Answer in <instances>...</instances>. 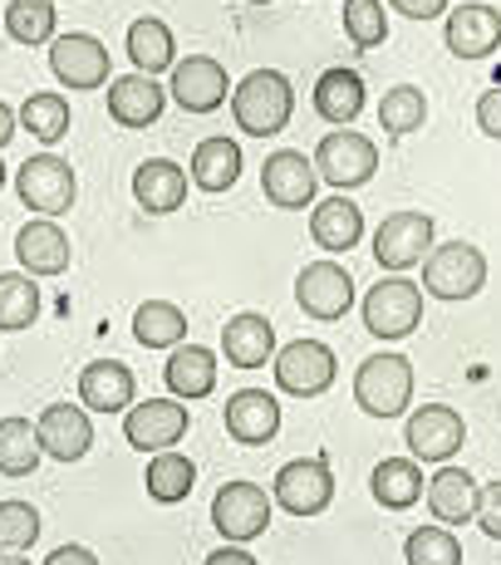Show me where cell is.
<instances>
[{"mask_svg":"<svg viewBox=\"0 0 501 565\" xmlns=\"http://www.w3.org/2000/svg\"><path fill=\"white\" fill-rule=\"evenodd\" d=\"M290 114H296V89L280 70H250L232 89V118L250 138H276L286 134Z\"/></svg>","mask_w":501,"mask_h":565,"instance_id":"obj_1","label":"cell"},{"mask_svg":"<svg viewBox=\"0 0 501 565\" xmlns=\"http://www.w3.org/2000/svg\"><path fill=\"white\" fill-rule=\"evenodd\" d=\"M354 404L364 408L369 418H398V413H408V404H413V364L394 350L369 354V360L354 369Z\"/></svg>","mask_w":501,"mask_h":565,"instance_id":"obj_2","label":"cell"},{"mask_svg":"<svg viewBox=\"0 0 501 565\" xmlns=\"http://www.w3.org/2000/svg\"><path fill=\"white\" fill-rule=\"evenodd\" d=\"M482 286H487V256L472 242L433 246L428 260H423V296L433 300L457 306V300H472Z\"/></svg>","mask_w":501,"mask_h":565,"instance_id":"obj_3","label":"cell"},{"mask_svg":"<svg viewBox=\"0 0 501 565\" xmlns=\"http://www.w3.org/2000/svg\"><path fill=\"white\" fill-rule=\"evenodd\" d=\"M359 310H364V330L374 334V340H384V344L408 340L423 324V286H413V280H403V276H388L369 290Z\"/></svg>","mask_w":501,"mask_h":565,"instance_id":"obj_4","label":"cell"},{"mask_svg":"<svg viewBox=\"0 0 501 565\" xmlns=\"http://www.w3.org/2000/svg\"><path fill=\"white\" fill-rule=\"evenodd\" d=\"M270 512H276V502L266 497V487L246 482V477L242 482H226L212 497V526L222 531L226 546H250L256 536H266Z\"/></svg>","mask_w":501,"mask_h":565,"instance_id":"obj_5","label":"cell"},{"mask_svg":"<svg viewBox=\"0 0 501 565\" xmlns=\"http://www.w3.org/2000/svg\"><path fill=\"white\" fill-rule=\"evenodd\" d=\"M15 192H20V202H25L30 212H40V216H50V222H60V216L74 206V198H79V182H74V168H70L64 158L35 153V158L20 162Z\"/></svg>","mask_w":501,"mask_h":565,"instance_id":"obj_6","label":"cell"},{"mask_svg":"<svg viewBox=\"0 0 501 565\" xmlns=\"http://www.w3.org/2000/svg\"><path fill=\"white\" fill-rule=\"evenodd\" d=\"M403 443H408L413 462L448 467L467 443V423H462V413L448 408V404H423V408L408 413V423H403Z\"/></svg>","mask_w":501,"mask_h":565,"instance_id":"obj_7","label":"cell"},{"mask_svg":"<svg viewBox=\"0 0 501 565\" xmlns=\"http://www.w3.org/2000/svg\"><path fill=\"white\" fill-rule=\"evenodd\" d=\"M315 172H320L330 188H340V192L364 188V182L379 172V148H374V138L354 134V128L324 134L320 148H315Z\"/></svg>","mask_w":501,"mask_h":565,"instance_id":"obj_8","label":"cell"},{"mask_svg":"<svg viewBox=\"0 0 501 565\" xmlns=\"http://www.w3.org/2000/svg\"><path fill=\"white\" fill-rule=\"evenodd\" d=\"M296 306L310 315V320H320V324L344 320L350 306H354V276L334 256L310 260V266L296 276Z\"/></svg>","mask_w":501,"mask_h":565,"instance_id":"obj_9","label":"cell"},{"mask_svg":"<svg viewBox=\"0 0 501 565\" xmlns=\"http://www.w3.org/2000/svg\"><path fill=\"white\" fill-rule=\"evenodd\" d=\"M270 502L286 507L290 516H320L334 502V472L330 458H296L276 472L270 482Z\"/></svg>","mask_w":501,"mask_h":565,"instance_id":"obj_10","label":"cell"},{"mask_svg":"<svg viewBox=\"0 0 501 565\" xmlns=\"http://www.w3.org/2000/svg\"><path fill=\"white\" fill-rule=\"evenodd\" d=\"M188 428H192V413L182 398H143V404H134L124 413V438H128V448H138V452L178 448V443L188 438Z\"/></svg>","mask_w":501,"mask_h":565,"instance_id":"obj_11","label":"cell"},{"mask_svg":"<svg viewBox=\"0 0 501 565\" xmlns=\"http://www.w3.org/2000/svg\"><path fill=\"white\" fill-rule=\"evenodd\" d=\"M433 252V216L428 212H394L379 222L374 232V260L384 270H394V276H403V270L423 266Z\"/></svg>","mask_w":501,"mask_h":565,"instance_id":"obj_12","label":"cell"},{"mask_svg":"<svg viewBox=\"0 0 501 565\" xmlns=\"http://www.w3.org/2000/svg\"><path fill=\"white\" fill-rule=\"evenodd\" d=\"M340 374V360H334L330 344L320 340H296L286 350H276V384L280 394H296V398H320L324 388L334 384Z\"/></svg>","mask_w":501,"mask_h":565,"instance_id":"obj_13","label":"cell"},{"mask_svg":"<svg viewBox=\"0 0 501 565\" xmlns=\"http://www.w3.org/2000/svg\"><path fill=\"white\" fill-rule=\"evenodd\" d=\"M50 74L64 89H104L108 84V45L89 30L54 35L50 45Z\"/></svg>","mask_w":501,"mask_h":565,"instance_id":"obj_14","label":"cell"},{"mask_svg":"<svg viewBox=\"0 0 501 565\" xmlns=\"http://www.w3.org/2000/svg\"><path fill=\"white\" fill-rule=\"evenodd\" d=\"M315 188H320V172H315V158L296 153V148H280L260 162V192H266L270 206L280 212H305L315 206Z\"/></svg>","mask_w":501,"mask_h":565,"instance_id":"obj_15","label":"cell"},{"mask_svg":"<svg viewBox=\"0 0 501 565\" xmlns=\"http://www.w3.org/2000/svg\"><path fill=\"white\" fill-rule=\"evenodd\" d=\"M168 94L188 108V114H216V108L232 99V84H226L222 60H212V54H188V60H178V70H172Z\"/></svg>","mask_w":501,"mask_h":565,"instance_id":"obj_16","label":"cell"},{"mask_svg":"<svg viewBox=\"0 0 501 565\" xmlns=\"http://www.w3.org/2000/svg\"><path fill=\"white\" fill-rule=\"evenodd\" d=\"M70 236H64L60 222H50V216H35V222H25L15 232V260L25 276L35 280H54L70 270Z\"/></svg>","mask_w":501,"mask_h":565,"instance_id":"obj_17","label":"cell"},{"mask_svg":"<svg viewBox=\"0 0 501 565\" xmlns=\"http://www.w3.org/2000/svg\"><path fill=\"white\" fill-rule=\"evenodd\" d=\"M443 40L457 60H487L501 50V10L482 6V0H462L443 25Z\"/></svg>","mask_w":501,"mask_h":565,"instance_id":"obj_18","label":"cell"},{"mask_svg":"<svg viewBox=\"0 0 501 565\" xmlns=\"http://www.w3.org/2000/svg\"><path fill=\"white\" fill-rule=\"evenodd\" d=\"M226 418V438H236L242 448H266L280 433V404L266 388H236L222 408Z\"/></svg>","mask_w":501,"mask_h":565,"instance_id":"obj_19","label":"cell"},{"mask_svg":"<svg viewBox=\"0 0 501 565\" xmlns=\"http://www.w3.org/2000/svg\"><path fill=\"white\" fill-rule=\"evenodd\" d=\"M35 433H40L45 458H54V462H79L84 452L94 448V423H89V408L84 404H50L40 413Z\"/></svg>","mask_w":501,"mask_h":565,"instance_id":"obj_20","label":"cell"},{"mask_svg":"<svg viewBox=\"0 0 501 565\" xmlns=\"http://www.w3.org/2000/svg\"><path fill=\"white\" fill-rule=\"evenodd\" d=\"M222 354L232 369H266L276 360V324L256 310L232 315L222 330Z\"/></svg>","mask_w":501,"mask_h":565,"instance_id":"obj_21","label":"cell"},{"mask_svg":"<svg viewBox=\"0 0 501 565\" xmlns=\"http://www.w3.org/2000/svg\"><path fill=\"white\" fill-rule=\"evenodd\" d=\"M162 104H168V89L148 74H124V79H108V118L124 128H148L162 118Z\"/></svg>","mask_w":501,"mask_h":565,"instance_id":"obj_22","label":"cell"},{"mask_svg":"<svg viewBox=\"0 0 501 565\" xmlns=\"http://www.w3.org/2000/svg\"><path fill=\"white\" fill-rule=\"evenodd\" d=\"M477 492H482V482H477L467 467H438L428 482V512L438 526H467V521L477 516Z\"/></svg>","mask_w":501,"mask_h":565,"instance_id":"obj_23","label":"cell"},{"mask_svg":"<svg viewBox=\"0 0 501 565\" xmlns=\"http://www.w3.org/2000/svg\"><path fill=\"white\" fill-rule=\"evenodd\" d=\"M138 398V379L118 360H94L79 374V404L89 413H128Z\"/></svg>","mask_w":501,"mask_h":565,"instance_id":"obj_24","label":"cell"},{"mask_svg":"<svg viewBox=\"0 0 501 565\" xmlns=\"http://www.w3.org/2000/svg\"><path fill=\"white\" fill-rule=\"evenodd\" d=\"M188 182H192L188 168H178L172 158H148L134 172V198L148 216H168L188 202Z\"/></svg>","mask_w":501,"mask_h":565,"instance_id":"obj_25","label":"cell"},{"mask_svg":"<svg viewBox=\"0 0 501 565\" xmlns=\"http://www.w3.org/2000/svg\"><path fill=\"white\" fill-rule=\"evenodd\" d=\"M310 236H315V246L320 252H354L359 242H364V212L344 198H324V202H315V212H310Z\"/></svg>","mask_w":501,"mask_h":565,"instance_id":"obj_26","label":"cell"},{"mask_svg":"<svg viewBox=\"0 0 501 565\" xmlns=\"http://www.w3.org/2000/svg\"><path fill=\"white\" fill-rule=\"evenodd\" d=\"M124 50H128V60H134V70L148 74V79L178 70V40H172V30L162 25L158 15H138L134 25H128Z\"/></svg>","mask_w":501,"mask_h":565,"instance_id":"obj_27","label":"cell"},{"mask_svg":"<svg viewBox=\"0 0 501 565\" xmlns=\"http://www.w3.org/2000/svg\"><path fill=\"white\" fill-rule=\"evenodd\" d=\"M162 379H168V394L192 404V398H206L216 388V354L206 344H178L162 364Z\"/></svg>","mask_w":501,"mask_h":565,"instance_id":"obj_28","label":"cell"},{"mask_svg":"<svg viewBox=\"0 0 501 565\" xmlns=\"http://www.w3.org/2000/svg\"><path fill=\"white\" fill-rule=\"evenodd\" d=\"M315 114L334 128H350L364 114V79H359V70H344V64L324 70L315 79Z\"/></svg>","mask_w":501,"mask_h":565,"instance_id":"obj_29","label":"cell"},{"mask_svg":"<svg viewBox=\"0 0 501 565\" xmlns=\"http://www.w3.org/2000/svg\"><path fill=\"white\" fill-rule=\"evenodd\" d=\"M188 178H192V188H202V192H232L236 178H242V143L226 134L202 138L198 153H192Z\"/></svg>","mask_w":501,"mask_h":565,"instance_id":"obj_30","label":"cell"},{"mask_svg":"<svg viewBox=\"0 0 501 565\" xmlns=\"http://www.w3.org/2000/svg\"><path fill=\"white\" fill-rule=\"evenodd\" d=\"M369 487H374V502L384 507V512H408V507H418L423 492H428L423 467L413 458H384L374 467V477H369Z\"/></svg>","mask_w":501,"mask_h":565,"instance_id":"obj_31","label":"cell"},{"mask_svg":"<svg viewBox=\"0 0 501 565\" xmlns=\"http://www.w3.org/2000/svg\"><path fill=\"white\" fill-rule=\"evenodd\" d=\"M143 487L152 502L162 507H178L192 497V487H198V462L188 458V452L168 448V452H152L148 458V472H143Z\"/></svg>","mask_w":501,"mask_h":565,"instance_id":"obj_32","label":"cell"},{"mask_svg":"<svg viewBox=\"0 0 501 565\" xmlns=\"http://www.w3.org/2000/svg\"><path fill=\"white\" fill-rule=\"evenodd\" d=\"M134 340L143 350H178L188 340V315L172 306V300H143L134 315Z\"/></svg>","mask_w":501,"mask_h":565,"instance_id":"obj_33","label":"cell"},{"mask_svg":"<svg viewBox=\"0 0 501 565\" xmlns=\"http://www.w3.org/2000/svg\"><path fill=\"white\" fill-rule=\"evenodd\" d=\"M45 458L30 418H0V477H30Z\"/></svg>","mask_w":501,"mask_h":565,"instance_id":"obj_34","label":"cell"},{"mask_svg":"<svg viewBox=\"0 0 501 565\" xmlns=\"http://www.w3.org/2000/svg\"><path fill=\"white\" fill-rule=\"evenodd\" d=\"M54 30H60L54 0H10L6 6V35L15 45H54Z\"/></svg>","mask_w":501,"mask_h":565,"instance_id":"obj_35","label":"cell"},{"mask_svg":"<svg viewBox=\"0 0 501 565\" xmlns=\"http://www.w3.org/2000/svg\"><path fill=\"white\" fill-rule=\"evenodd\" d=\"M40 320V286L25 270L0 276V330H30Z\"/></svg>","mask_w":501,"mask_h":565,"instance_id":"obj_36","label":"cell"},{"mask_svg":"<svg viewBox=\"0 0 501 565\" xmlns=\"http://www.w3.org/2000/svg\"><path fill=\"white\" fill-rule=\"evenodd\" d=\"M423 118H428V99H423L418 84H394V89L384 94V104H379V128H384L388 138L418 134Z\"/></svg>","mask_w":501,"mask_h":565,"instance_id":"obj_37","label":"cell"},{"mask_svg":"<svg viewBox=\"0 0 501 565\" xmlns=\"http://www.w3.org/2000/svg\"><path fill=\"white\" fill-rule=\"evenodd\" d=\"M20 124H25L30 138H40V143H60V138L70 134V99H64V94H30V99L20 104Z\"/></svg>","mask_w":501,"mask_h":565,"instance_id":"obj_38","label":"cell"},{"mask_svg":"<svg viewBox=\"0 0 501 565\" xmlns=\"http://www.w3.org/2000/svg\"><path fill=\"white\" fill-rule=\"evenodd\" d=\"M403 561L408 565H462V541L448 526H418L403 541Z\"/></svg>","mask_w":501,"mask_h":565,"instance_id":"obj_39","label":"cell"},{"mask_svg":"<svg viewBox=\"0 0 501 565\" xmlns=\"http://www.w3.org/2000/svg\"><path fill=\"white\" fill-rule=\"evenodd\" d=\"M344 35L354 50H379L388 40L384 0H344Z\"/></svg>","mask_w":501,"mask_h":565,"instance_id":"obj_40","label":"cell"},{"mask_svg":"<svg viewBox=\"0 0 501 565\" xmlns=\"http://www.w3.org/2000/svg\"><path fill=\"white\" fill-rule=\"evenodd\" d=\"M40 541V512L30 502H20V497H10V502H0V556H20V551H30Z\"/></svg>","mask_w":501,"mask_h":565,"instance_id":"obj_41","label":"cell"},{"mask_svg":"<svg viewBox=\"0 0 501 565\" xmlns=\"http://www.w3.org/2000/svg\"><path fill=\"white\" fill-rule=\"evenodd\" d=\"M472 521H477V526H482L492 541H501V477H497V482H487L482 492H477V516H472Z\"/></svg>","mask_w":501,"mask_h":565,"instance_id":"obj_42","label":"cell"},{"mask_svg":"<svg viewBox=\"0 0 501 565\" xmlns=\"http://www.w3.org/2000/svg\"><path fill=\"white\" fill-rule=\"evenodd\" d=\"M477 128L501 143V84H497L492 94H482V99H477Z\"/></svg>","mask_w":501,"mask_h":565,"instance_id":"obj_43","label":"cell"},{"mask_svg":"<svg viewBox=\"0 0 501 565\" xmlns=\"http://www.w3.org/2000/svg\"><path fill=\"white\" fill-rule=\"evenodd\" d=\"M448 6L452 0H388V10L408 20H438V15H448Z\"/></svg>","mask_w":501,"mask_h":565,"instance_id":"obj_44","label":"cell"},{"mask_svg":"<svg viewBox=\"0 0 501 565\" xmlns=\"http://www.w3.org/2000/svg\"><path fill=\"white\" fill-rule=\"evenodd\" d=\"M45 565H99V556H94L89 546H54Z\"/></svg>","mask_w":501,"mask_h":565,"instance_id":"obj_45","label":"cell"},{"mask_svg":"<svg viewBox=\"0 0 501 565\" xmlns=\"http://www.w3.org/2000/svg\"><path fill=\"white\" fill-rule=\"evenodd\" d=\"M202 565H260L256 556H250L246 546H222V551H212Z\"/></svg>","mask_w":501,"mask_h":565,"instance_id":"obj_46","label":"cell"},{"mask_svg":"<svg viewBox=\"0 0 501 565\" xmlns=\"http://www.w3.org/2000/svg\"><path fill=\"white\" fill-rule=\"evenodd\" d=\"M15 124H20V114H15V108H10L6 99H0V148L15 138Z\"/></svg>","mask_w":501,"mask_h":565,"instance_id":"obj_47","label":"cell"},{"mask_svg":"<svg viewBox=\"0 0 501 565\" xmlns=\"http://www.w3.org/2000/svg\"><path fill=\"white\" fill-rule=\"evenodd\" d=\"M0 565H30L25 556H0Z\"/></svg>","mask_w":501,"mask_h":565,"instance_id":"obj_48","label":"cell"},{"mask_svg":"<svg viewBox=\"0 0 501 565\" xmlns=\"http://www.w3.org/2000/svg\"><path fill=\"white\" fill-rule=\"evenodd\" d=\"M0 188H6V162H0Z\"/></svg>","mask_w":501,"mask_h":565,"instance_id":"obj_49","label":"cell"},{"mask_svg":"<svg viewBox=\"0 0 501 565\" xmlns=\"http://www.w3.org/2000/svg\"><path fill=\"white\" fill-rule=\"evenodd\" d=\"M250 6H270V0H250Z\"/></svg>","mask_w":501,"mask_h":565,"instance_id":"obj_50","label":"cell"}]
</instances>
